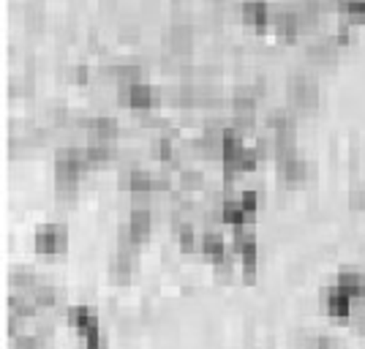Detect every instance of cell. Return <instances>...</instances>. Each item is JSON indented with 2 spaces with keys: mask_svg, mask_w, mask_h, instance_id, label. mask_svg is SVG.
I'll return each mask as SVG.
<instances>
[{
  "mask_svg": "<svg viewBox=\"0 0 365 349\" xmlns=\"http://www.w3.org/2000/svg\"><path fill=\"white\" fill-rule=\"evenodd\" d=\"M240 202H243V208H245L248 215H254L256 208H259V191H243L240 194Z\"/></svg>",
  "mask_w": 365,
  "mask_h": 349,
  "instance_id": "19",
  "label": "cell"
},
{
  "mask_svg": "<svg viewBox=\"0 0 365 349\" xmlns=\"http://www.w3.org/2000/svg\"><path fill=\"white\" fill-rule=\"evenodd\" d=\"M322 303H324L327 314L335 319H352V314H355V297L346 289H341L338 284L322 289Z\"/></svg>",
  "mask_w": 365,
  "mask_h": 349,
  "instance_id": "2",
  "label": "cell"
},
{
  "mask_svg": "<svg viewBox=\"0 0 365 349\" xmlns=\"http://www.w3.org/2000/svg\"><path fill=\"white\" fill-rule=\"evenodd\" d=\"M33 243L38 254H60L69 246V229L63 224H44L36 229Z\"/></svg>",
  "mask_w": 365,
  "mask_h": 349,
  "instance_id": "1",
  "label": "cell"
},
{
  "mask_svg": "<svg viewBox=\"0 0 365 349\" xmlns=\"http://www.w3.org/2000/svg\"><path fill=\"white\" fill-rule=\"evenodd\" d=\"M240 14H243V19H245L248 25L262 28V25L267 22V17H270V8H267V0H243Z\"/></svg>",
  "mask_w": 365,
  "mask_h": 349,
  "instance_id": "7",
  "label": "cell"
},
{
  "mask_svg": "<svg viewBox=\"0 0 365 349\" xmlns=\"http://www.w3.org/2000/svg\"><path fill=\"white\" fill-rule=\"evenodd\" d=\"M120 183H123L126 191H131V194H137V197L153 194V175H147V172H142V169H131V172H126Z\"/></svg>",
  "mask_w": 365,
  "mask_h": 349,
  "instance_id": "6",
  "label": "cell"
},
{
  "mask_svg": "<svg viewBox=\"0 0 365 349\" xmlns=\"http://www.w3.org/2000/svg\"><path fill=\"white\" fill-rule=\"evenodd\" d=\"M69 322L76 328L79 336L96 333V330H98V311H96L93 306H85V303L71 306V308H69Z\"/></svg>",
  "mask_w": 365,
  "mask_h": 349,
  "instance_id": "5",
  "label": "cell"
},
{
  "mask_svg": "<svg viewBox=\"0 0 365 349\" xmlns=\"http://www.w3.org/2000/svg\"><path fill=\"white\" fill-rule=\"evenodd\" d=\"M289 96H292V104L300 109H313L319 101V90H316L313 79H308V76H294L289 85Z\"/></svg>",
  "mask_w": 365,
  "mask_h": 349,
  "instance_id": "3",
  "label": "cell"
},
{
  "mask_svg": "<svg viewBox=\"0 0 365 349\" xmlns=\"http://www.w3.org/2000/svg\"><path fill=\"white\" fill-rule=\"evenodd\" d=\"M191 41H194V30L188 25H175L169 30V47L175 52H188L191 50Z\"/></svg>",
  "mask_w": 365,
  "mask_h": 349,
  "instance_id": "13",
  "label": "cell"
},
{
  "mask_svg": "<svg viewBox=\"0 0 365 349\" xmlns=\"http://www.w3.org/2000/svg\"><path fill=\"white\" fill-rule=\"evenodd\" d=\"M221 218L226 221V224H232V226H237V224H245L251 215L245 213V208H243V202H240V197L237 200H223L221 202Z\"/></svg>",
  "mask_w": 365,
  "mask_h": 349,
  "instance_id": "11",
  "label": "cell"
},
{
  "mask_svg": "<svg viewBox=\"0 0 365 349\" xmlns=\"http://www.w3.org/2000/svg\"><path fill=\"white\" fill-rule=\"evenodd\" d=\"M82 126H87L90 131H96L98 140L115 142L118 137V120L115 118H96V120H82Z\"/></svg>",
  "mask_w": 365,
  "mask_h": 349,
  "instance_id": "12",
  "label": "cell"
},
{
  "mask_svg": "<svg viewBox=\"0 0 365 349\" xmlns=\"http://www.w3.org/2000/svg\"><path fill=\"white\" fill-rule=\"evenodd\" d=\"M177 240H180L183 251H194L197 248V229L191 224H180L177 226Z\"/></svg>",
  "mask_w": 365,
  "mask_h": 349,
  "instance_id": "18",
  "label": "cell"
},
{
  "mask_svg": "<svg viewBox=\"0 0 365 349\" xmlns=\"http://www.w3.org/2000/svg\"><path fill=\"white\" fill-rule=\"evenodd\" d=\"M30 292H33V300H36L38 308H52L58 303V289L49 286V284H36Z\"/></svg>",
  "mask_w": 365,
  "mask_h": 349,
  "instance_id": "14",
  "label": "cell"
},
{
  "mask_svg": "<svg viewBox=\"0 0 365 349\" xmlns=\"http://www.w3.org/2000/svg\"><path fill=\"white\" fill-rule=\"evenodd\" d=\"M335 47H338L335 39H319V41L308 44L305 52H308V58L316 61V63H330V61L335 58Z\"/></svg>",
  "mask_w": 365,
  "mask_h": 349,
  "instance_id": "9",
  "label": "cell"
},
{
  "mask_svg": "<svg viewBox=\"0 0 365 349\" xmlns=\"http://www.w3.org/2000/svg\"><path fill=\"white\" fill-rule=\"evenodd\" d=\"M338 8L346 19L352 22H365V0H338Z\"/></svg>",
  "mask_w": 365,
  "mask_h": 349,
  "instance_id": "16",
  "label": "cell"
},
{
  "mask_svg": "<svg viewBox=\"0 0 365 349\" xmlns=\"http://www.w3.org/2000/svg\"><path fill=\"white\" fill-rule=\"evenodd\" d=\"M234 273V262H232V257H221V260H216V276L219 279H229Z\"/></svg>",
  "mask_w": 365,
  "mask_h": 349,
  "instance_id": "21",
  "label": "cell"
},
{
  "mask_svg": "<svg viewBox=\"0 0 365 349\" xmlns=\"http://www.w3.org/2000/svg\"><path fill=\"white\" fill-rule=\"evenodd\" d=\"M281 172H284V180H289V183H302V180L308 178V164L294 153V156L281 158Z\"/></svg>",
  "mask_w": 365,
  "mask_h": 349,
  "instance_id": "8",
  "label": "cell"
},
{
  "mask_svg": "<svg viewBox=\"0 0 365 349\" xmlns=\"http://www.w3.org/2000/svg\"><path fill=\"white\" fill-rule=\"evenodd\" d=\"M259 150H254V147H245L243 153H240V158H237V164H234V175H243V172H254L256 167H259Z\"/></svg>",
  "mask_w": 365,
  "mask_h": 349,
  "instance_id": "15",
  "label": "cell"
},
{
  "mask_svg": "<svg viewBox=\"0 0 365 349\" xmlns=\"http://www.w3.org/2000/svg\"><path fill=\"white\" fill-rule=\"evenodd\" d=\"M120 101L129 104L131 109H150L155 104V93L145 82H134V85L120 87Z\"/></svg>",
  "mask_w": 365,
  "mask_h": 349,
  "instance_id": "4",
  "label": "cell"
},
{
  "mask_svg": "<svg viewBox=\"0 0 365 349\" xmlns=\"http://www.w3.org/2000/svg\"><path fill=\"white\" fill-rule=\"evenodd\" d=\"M199 248H202V254H208L210 260H221V257L226 254L223 235L216 232V229H208V232L202 235V240H199Z\"/></svg>",
  "mask_w": 365,
  "mask_h": 349,
  "instance_id": "10",
  "label": "cell"
},
{
  "mask_svg": "<svg viewBox=\"0 0 365 349\" xmlns=\"http://www.w3.org/2000/svg\"><path fill=\"white\" fill-rule=\"evenodd\" d=\"M158 158L161 161H175V142L169 140V137L158 140Z\"/></svg>",
  "mask_w": 365,
  "mask_h": 349,
  "instance_id": "20",
  "label": "cell"
},
{
  "mask_svg": "<svg viewBox=\"0 0 365 349\" xmlns=\"http://www.w3.org/2000/svg\"><path fill=\"white\" fill-rule=\"evenodd\" d=\"M335 41H338V44H349V41H355V28H352L349 22H344V25L338 28V33H335Z\"/></svg>",
  "mask_w": 365,
  "mask_h": 349,
  "instance_id": "22",
  "label": "cell"
},
{
  "mask_svg": "<svg viewBox=\"0 0 365 349\" xmlns=\"http://www.w3.org/2000/svg\"><path fill=\"white\" fill-rule=\"evenodd\" d=\"M180 186H183V191H199L205 186V178L197 169H183L180 172Z\"/></svg>",
  "mask_w": 365,
  "mask_h": 349,
  "instance_id": "17",
  "label": "cell"
},
{
  "mask_svg": "<svg viewBox=\"0 0 365 349\" xmlns=\"http://www.w3.org/2000/svg\"><path fill=\"white\" fill-rule=\"evenodd\" d=\"M355 202H357L360 208H365V191H363V194H357V200H355Z\"/></svg>",
  "mask_w": 365,
  "mask_h": 349,
  "instance_id": "23",
  "label": "cell"
}]
</instances>
